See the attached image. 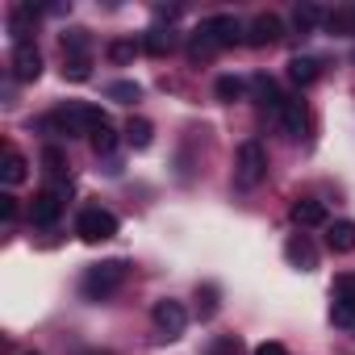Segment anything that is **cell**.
Returning <instances> with one entry per match:
<instances>
[{
	"mask_svg": "<svg viewBox=\"0 0 355 355\" xmlns=\"http://www.w3.org/2000/svg\"><path fill=\"white\" fill-rule=\"evenodd\" d=\"M239 42H247V26H243L234 13H214V17H205V21L193 30L189 55H193V59H205V55L226 51V46H239Z\"/></svg>",
	"mask_w": 355,
	"mask_h": 355,
	"instance_id": "obj_1",
	"label": "cell"
},
{
	"mask_svg": "<svg viewBox=\"0 0 355 355\" xmlns=\"http://www.w3.org/2000/svg\"><path fill=\"white\" fill-rule=\"evenodd\" d=\"M125 272H130V263H125V259L92 263V268L84 272V280H80V293H84L88 301H105V297H113V293L125 284Z\"/></svg>",
	"mask_w": 355,
	"mask_h": 355,
	"instance_id": "obj_2",
	"label": "cell"
},
{
	"mask_svg": "<svg viewBox=\"0 0 355 355\" xmlns=\"http://www.w3.org/2000/svg\"><path fill=\"white\" fill-rule=\"evenodd\" d=\"M263 180H268V146L247 138L234 155V184L239 189H259Z\"/></svg>",
	"mask_w": 355,
	"mask_h": 355,
	"instance_id": "obj_3",
	"label": "cell"
},
{
	"mask_svg": "<svg viewBox=\"0 0 355 355\" xmlns=\"http://www.w3.org/2000/svg\"><path fill=\"white\" fill-rule=\"evenodd\" d=\"M76 234H80L84 243H109V239L117 234V218H113L109 209H101V205H88V209H80V218H76Z\"/></svg>",
	"mask_w": 355,
	"mask_h": 355,
	"instance_id": "obj_4",
	"label": "cell"
},
{
	"mask_svg": "<svg viewBox=\"0 0 355 355\" xmlns=\"http://www.w3.org/2000/svg\"><path fill=\"white\" fill-rule=\"evenodd\" d=\"M38 130H46V134H59V138H76V134H84V121H80V109H76V101H71V105H59V109H51V113L38 121Z\"/></svg>",
	"mask_w": 355,
	"mask_h": 355,
	"instance_id": "obj_5",
	"label": "cell"
},
{
	"mask_svg": "<svg viewBox=\"0 0 355 355\" xmlns=\"http://www.w3.org/2000/svg\"><path fill=\"white\" fill-rule=\"evenodd\" d=\"M330 322H334V326H355V276H338V280H334Z\"/></svg>",
	"mask_w": 355,
	"mask_h": 355,
	"instance_id": "obj_6",
	"label": "cell"
},
{
	"mask_svg": "<svg viewBox=\"0 0 355 355\" xmlns=\"http://www.w3.org/2000/svg\"><path fill=\"white\" fill-rule=\"evenodd\" d=\"M150 318H155V326H159V330H163L167 338H175V334H184V326H189V309H184L180 301H171V297L155 301Z\"/></svg>",
	"mask_w": 355,
	"mask_h": 355,
	"instance_id": "obj_7",
	"label": "cell"
},
{
	"mask_svg": "<svg viewBox=\"0 0 355 355\" xmlns=\"http://www.w3.org/2000/svg\"><path fill=\"white\" fill-rule=\"evenodd\" d=\"M59 218H63V197H59L55 189L34 193V201H30V222H34V226H42V230H51Z\"/></svg>",
	"mask_w": 355,
	"mask_h": 355,
	"instance_id": "obj_8",
	"label": "cell"
},
{
	"mask_svg": "<svg viewBox=\"0 0 355 355\" xmlns=\"http://www.w3.org/2000/svg\"><path fill=\"white\" fill-rule=\"evenodd\" d=\"M280 38H284V21L276 13H259L247 26V46H276Z\"/></svg>",
	"mask_w": 355,
	"mask_h": 355,
	"instance_id": "obj_9",
	"label": "cell"
},
{
	"mask_svg": "<svg viewBox=\"0 0 355 355\" xmlns=\"http://www.w3.org/2000/svg\"><path fill=\"white\" fill-rule=\"evenodd\" d=\"M9 67H13V76L17 80H38L42 76V55H38V46L34 42H21V46H13V55H9Z\"/></svg>",
	"mask_w": 355,
	"mask_h": 355,
	"instance_id": "obj_10",
	"label": "cell"
},
{
	"mask_svg": "<svg viewBox=\"0 0 355 355\" xmlns=\"http://www.w3.org/2000/svg\"><path fill=\"white\" fill-rule=\"evenodd\" d=\"M34 26H38V9H34V5H13V9H9V34H13V46L34 42Z\"/></svg>",
	"mask_w": 355,
	"mask_h": 355,
	"instance_id": "obj_11",
	"label": "cell"
},
{
	"mask_svg": "<svg viewBox=\"0 0 355 355\" xmlns=\"http://www.w3.org/2000/svg\"><path fill=\"white\" fill-rule=\"evenodd\" d=\"M284 255H288V263L301 268V272H313V268H318V251H313V243H309L305 234H293V239L284 243Z\"/></svg>",
	"mask_w": 355,
	"mask_h": 355,
	"instance_id": "obj_12",
	"label": "cell"
},
{
	"mask_svg": "<svg viewBox=\"0 0 355 355\" xmlns=\"http://www.w3.org/2000/svg\"><path fill=\"white\" fill-rule=\"evenodd\" d=\"M276 121H280V130H284L288 138H301V134H305V121H309V117H305V105H301V101H288V96H284V105H280Z\"/></svg>",
	"mask_w": 355,
	"mask_h": 355,
	"instance_id": "obj_13",
	"label": "cell"
},
{
	"mask_svg": "<svg viewBox=\"0 0 355 355\" xmlns=\"http://www.w3.org/2000/svg\"><path fill=\"white\" fill-rule=\"evenodd\" d=\"M288 214H293V222H297V226H326V205H322V201H313V197H297Z\"/></svg>",
	"mask_w": 355,
	"mask_h": 355,
	"instance_id": "obj_14",
	"label": "cell"
},
{
	"mask_svg": "<svg viewBox=\"0 0 355 355\" xmlns=\"http://www.w3.org/2000/svg\"><path fill=\"white\" fill-rule=\"evenodd\" d=\"M326 243H330V251L334 255H351L355 251V222H330L326 226Z\"/></svg>",
	"mask_w": 355,
	"mask_h": 355,
	"instance_id": "obj_15",
	"label": "cell"
},
{
	"mask_svg": "<svg viewBox=\"0 0 355 355\" xmlns=\"http://www.w3.org/2000/svg\"><path fill=\"white\" fill-rule=\"evenodd\" d=\"M26 167H30V163H26V155H21V150H13V146H5V159H0V180H5L9 189H13V184H21L26 175H30Z\"/></svg>",
	"mask_w": 355,
	"mask_h": 355,
	"instance_id": "obj_16",
	"label": "cell"
},
{
	"mask_svg": "<svg viewBox=\"0 0 355 355\" xmlns=\"http://www.w3.org/2000/svg\"><path fill=\"white\" fill-rule=\"evenodd\" d=\"M322 21H326V13L313 5V0H301V5L293 9V30H297V34H313Z\"/></svg>",
	"mask_w": 355,
	"mask_h": 355,
	"instance_id": "obj_17",
	"label": "cell"
},
{
	"mask_svg": "<svg viewBox=\"0 0 355 355\" xmlns=\"http://www.w3.org/2000/svg\"><path fill=\"white\" fill-rule=\"evenodd\" d=\"M318 59H309V55H297V59H288V80L297 84V88H309L313 80H318Z\"/></svg>",
	"mask_w": 355,
	"mask_h": 355,
	"instance_id": "obj_18",
	"label": "cell"
},
{
	"mask_svg": "<svg viewBox=\"0 0 355 355\" xmlns=\"http://www.w3.org/2000/svg\"><path fill=\"white\" fill-rule=\"evenodd\" d=\"M251 88H255V101L268 109V113H280V105H284V96H280V88H276V80H268V76H255L251 80Z\"/></svg>",
	"mask_w": 355,
	"mask_h": 355,
	"instance_id": "obj_19",
	"label": "cell"
},
{
	"mask_svg": "<svg viewBox=\"0 0 355 355\" xmlns=\"http://www.w3.org/2000/svg\"><path fill=\"white\" fill-rule=\"evenodd\" d=\"M322 26H326L330 34H338V38H355V5H343V9L326 13Z\"/></svg>",
	"mask_w": 355,
	"mask_h": 355,
	"instance_id": "obj_20",
	"label": "cell"
},
{
	"mask_svg": "<svg viewBox=\"0 0 355 355\" xmlns=\"http://www.w3.org/2000/svg\"><path fill=\"white\" fill-rule=\"evenodd\" d=\"M125 142H130L134 150H146V146L155 142V125H150L146 117H130V121H125Z\"/></svg>",
	"mask_w": 355,
	"mask_h": 355,
	"instance_id": "obj_21",
	"label": "cell"
},
{
	"mask_svg": "<svg viewBox=\"0 0 355 355\" xmlns=\"http://www.w3.org/2000/svg\"><path fill=\"white\" fill-rule=\"evenodd\" d=\"M88 51H92L88 30H67L63 34V59H88Z\"/></svg>",
	"mask_w": 355,
	"mask_h": 355,
	"instance_id": "obj_22",
	"label": "cell"
},
{
	"mask_svg": "<svg viewBox=\"0 0 355 355\" xmlns=\"http://www.w3.org/2000/svg\"><path fill=\"white\" fill-rule=\"evenodd\" d=\"M214 92H218V101L234 105V101H243V96H247V80H243V76H218Z\"/></svg>",
	"mask_w": 355,
	"mask_h": 355,
	"instance_id": "obj_23",
	"label": "cell"
},
{
	"mask_svg": "<svg viewBox=\"0 0 355 355\" xmlns=\"http://www.w3.org/2000/svg\"><path fill=\"white\" fill-rule=\"evenodd\" d=\"M42 167H46V175H55V180H67V150L63 146H42Z\"/></svg>",
	"mask_w": 355,
	"mask_h": 355,
	"instance_id": "obj_24",
	"label": "cell"
},
{
	"mask_svg": "<svg viewBox=\"0 0 355 355\" xmlns=\"http://www.w3.org/2000/svg\"><path fill=\"white\" fill-rule=\"evenodd\" d=\"M171 46H175V34H171V30H163V26L146 30V38H142V51H146V55H167Z\"/></svg>",
	"mask_w": 355,
	"mask_h": 355,
	"instance_id": "obj_25",
	"label": "cell"
},
{
	"mask_svg": "<svg viewBox=\"0 0 355 355\" xmlns=\"http://www.w3.org/2000/svg\"><path fill=\"white\" fill-rule=\"evenodd\" d=\"M105 92H109V96H113V101H121V105H134V101H138V96H142V88H138V84H134V80H113V84H109V88H105Z\"/></svg>",
	"mask_w": 355,
	"mask_h": 355,
	"instance_id": "obj_26",
	"label": "cell"
},
{
	"mask_svg": "<svg viewBox=\"0 0 355 355\" xmlns=\"http://www.w3.org/2000/svg\"><path fill=\"white\" fill-rule=\"evenodd\" d=\"M197 313L201 318L218 313V284H197Z\"/></svg>",
	"mask_w": 355,
	"mask_h": 355,
	"instance_id": "obj_27",
	"label": "cell"
},
{
	"mask_svg": "<svg viewBox=\"0 0 355 355\" xmlns=\"http://www.w3.org/2000/svg\"><path fill=\"white\" fill-rule=\"evenodd\" d=\"M88 142H92L96 155H113V146H117V130H113V125H101L96 134H88Z\"/></svg>",
	"mask_w": 355,
	"mask_h": 355,
	"instance_id": "obj_28",
	"label": "cell"
},
{
	"mask_svg": "<svg viewBox=\"0 0 355 355\" xmlns=\"http://www.w3.org/2000/svg\"><path fill=\"white\" fill-rule=\"evenodd\" d=\"M63 76L76 80V84L88 80V76H92V59H63Z\"/></svg>",
	"mask_w": 355,
	"mask_h": 355,
	"instance_id": "obj_29",
	"label": "cell"
},
{
	"mask_svg": "<svg viewBox=\"0 0 355 355\" xmlns=\"http://www.w3.org/2000/svg\"><path fill=\"white\" fill-rule=\"evenodd\" d=\"M209 355H243V338L239 334H226V338H218L209 347Z\"/></svg>",
	"mask_w": 355,
	"mask_h": 355,
	"instance_id": "obj_30",
	"label": "cell"
},
{
	"mask_svg": "<svg viewBox=\"0 0 355 355\" xmlns=\"http://www.w3.org/2000/svg\"><path fill=\"white\" fill-rule=\"evenodd\" d=\"M134 55H138L134 42H113V46H109V59H113V63H130Z\"/></svg>",
	"mask_w": 355,
	"mask_h": 355,
	"instance_id": "obj_31",
	"label": "cell"
},
{
	"mask_svg": "<svg viewBox=\"0 0 355 355\" xmlns=\"http://www.w3.org/2000/svg\"><path fill=\"white\" fill-rule=\"evenodd\" d=\"M0 218H5V222L17 218V197L13 193H0Z\"/></svg>",
	"mask_w": 355,
	"mask_h": 355,
	"instance_id": "obj_32",
	"label": "cell"
},
{
	"mask_svg": "<svg viewBox=\"0 0 355 355\" xmlns=\"http://www.w3.org/2000/svg\"><path fill=\"white\" fill-rule=\"evenodd\" d=\"M251 355H288V347H284V343H259Z\"/></svg>",
	"mask_w": 355,
	"mask_h": 355,
	"instance_id": "obj_33",
	"label": "cell"
},
{
	"mask_svg": "<svg viewBox=\"0 0 355 355\" xmlns=\"http://www.w3.org/2000/svg\"><path fill=\"white\" fill-rule=\"evenodd\" d=\"M84 355H113V351H84Z\"/></svg>",
	"mask_w": 355,
	"mask_h": 355,
	"instance_id": "obj_34",
	"label": "cell"
},
{
	"mask_svg": "<svg viewBox=\"0 0 355 355\" xmlns=\"http://www.w3.org/2000/svg\"><path fill=\"white\" fill-rule=\"evenodd\" d=\"M26 355H38V351H26Z\"/></svg>",
	"mask_w": 355,
	"mask_h": 355,
	"instance_id": "obj_35",
	"label": "cell"
}]
</instances>
